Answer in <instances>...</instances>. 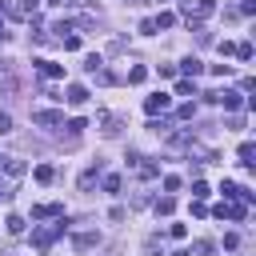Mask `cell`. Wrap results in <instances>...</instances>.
<instances>
[{
    "mask_svg": "<svg viewBox=\"0 0 256 256\" xmlns=\"http://www.w3.org/2000/svg\"><path fill=\"white\" fill-rule=\"evenodd\" d=\"M168 108H172V96H164V92H156V96H148V100H144V112H148L152 120H156L160 112H168Z\"/></svg>",
    "mask_w": 256,
    "mask_h": 256,
    "instance_id": "6da1fadb",
    "label": "cell"
},
{
    "mask_svg": "<svg viewBox=\"0 0 256 256\" xmlns=\"http://www.w3.org/2000/svg\"><path fill=\"white\" fill-rule=\"evenodd\" d=\"M32 124H40V128H56V124H64V112H56V108H40V112H32Z\"/></svg>",
    "mask_w": 256,
    "mask_h": 256,
    "instance_id": "7a4b0ae2",
    "label": "cell"
},
{
    "mask_svg": "<svg viewBox=\"0 0 256 256\" xmlns=\"http://www.w3.org/2000/svg\"><path fill=\"white\" fill-rule=\"evenodd\" d=\"M64 228H68L64 220H60V224H52V228H40V232H32V244H36V248H48V244H52V240H56Z\"/></svg>",
    "mask_w": 256,
    "mask_h": 256,
    "instance_id": "3957f363",
    "label": "cell"
},
{
    "mask_svg": "<svg viewBox=\"0 0 256 256\" xmlns=\"http://www.w3.org/2000/svg\"><path fill=\"white\" fill-rule=\"evenodd\" d=\"M212 216H220V220H224V216H228V220H244L248 212H244V204H216Z\"/></svg>",
    "mask_w": 256,
    "mask_h": 256,
    "instance_id": "277c9868",
    "label": "cell"
},
{
    "mask_svg": "<svg viewBox=\"0 0 256 256\" xmlns=\"http://www.w3.org/2000/svg\"><path fill=\"white\" fill-rule=\"evenodd\" d=\"M96 244H100V232H76V236H72V248H76V252H88V248H96Z\"/></svg>",
    "mask_w": 256,
    "mask_h": 256,
    "instance_id": "5b68a950",
    "label": "cell"
},
{
    "mask_svg": "<svg viewBox=\"0 0 256 256\" xmlns=\"http://www.w3.org/2000/svg\"><path fill=\"white\" fill-rule=\"evenodd\" d=\"M36 72H40L44 80H60V76H64V68H60L56 60H36Z\"/></svg>",
    "mask_w": 256,
    "mask_h": 256,
    "instance_id": "8992f818",
    "label": "cell"
},
{
    "mask_svg": "<svg viewBox=\"0 0 256 256\" xmlns=\"http://www.w3.org/2000/svg\"><path fill=\"white\" fill-rule=\"evenodd\" d=\"M64 100H68L72 108H80V104L88 100V88H84V84H68V92H64Z\"/></svg>",
    "mask_w": 256,
    "mask_h": 256,
    "instance_id": "52a82bcc",
    "label": "cell"
},
{
    "mask_svg": "<svg viewBox=\"0 0 256 256\" xmlns=\"http://www.w3.org/2000/svg\"><path fill=\"white\" fill-rule=\"evenodd\" d=\"M48 216H64V208L60 204H36L32 208V220H48Z\"/></svg>",
    "mask_w": 256,
    "mask_h": 256,
    "instance_id": "ba28073f",
    "label": "cell"
},
{
    "mask_svg": "<svg viewBox=\"0 0 256 256\" xmlns=\"http://www.w3.org/2000/svg\"><path fill=\"white\" fill-rule=\"evenodd\" d=\"M36 4H40V0H16V8H12V16H16V20H28V16L36 12Z\"/></svg>",
    "mask_w": 256,
    "mask_h": 256,
    "instance_id": "9c48e42d",
    "label": "cell"
},
{
    "mask_svg": "<svg viewBox=\"0 0 256 256\" xmlns=\"http://www.w3.org/2000/svg\"><path fill=\"white\" fill-rule=\"evenodd\" d=\"M180 72H184V76H200V72H204V64H200L196 56H184V60H180Z\"/></svg>",
    "mask_w": 256,
    "mask_h": 256,
    "instance_id": "30bf717a",
    "label": "cell"
},
{
    "mask_svg": "<svg viewBox=\"0 0 256 256\" xmlns=\"http://www.w3.org/2000/svg\"><path fill=\"white\" fill-rule=\"evenodd\" d=\"M236 156H240V164H252V156H256V144H252V140H244V144L236 148Z\"/></svg>",
    "mask_w": 256,
    "mask_h": 256,
    "instance_id": "8fae6325",
    "label": "cell"
},
{
    "mask_svg": "<svg viewBox=\"0 0 256 256\" xmlns=\"http://www.w3.org/2000/svg\"><path fill=\"white\" fill-rule=\"evenodd\" d=\"M32 176H36L40 184H48V180H52L56 172H52V164H36V172H32Z\"/></svg>",
    "mask_w": 256,
    "mask_h": 256,
    "instance_id": "7c38bea8",
    "label": "cell"
},
{
    "mask_svg": "<svg viewBox=\"0 0 256 256\" xmlns=\"http://www.w3.org/2000/svg\"><path fill=\"white\" fill-rule=\"evenodd\" d=\"M152 24H156V28H172L176 16H172V12H160V16H152Z\"/></svg>",
    "mask_w": 256,
    "mask_h": 256,
    "instance_id": "4fadbf2b",
    "label": "cell"
},
{
    "mask_svg": "<svg viewBox=\"0 0 256 256\" xmlns=\"http://www.w3.org/2000/svg\"><path fill=\"white\" fill-rule=\"evenodd\" d=\"M144 76H148V68H140V64H136V68L128 72V84H144Z\"/></svg>",
    "mask_w": 256,
    "mask_h": 256,
    "instance_id": "5bb4252c",
    "label": "cell"
},
{
    "mask_svg": "<svg viewBox=\"0 0 256 256\" xmlns=\"http://www.w3.org/2000/svg\"><path fill=\"white\" fill-rule=\"evenodd\" d=\"M176 96H196V84H192V80H180V84H176Z\"/></svg>",
    "mask_w": 256,
    "mask_h": 256,
    "instance_id": "9a60e30c",
    "label": "cell"
},
{
    "mask_svg": "<svg viewBox=\"0 0 256 256\" xmlns=\"http://www.w3.org/2000/svg\"><path fill=\"white\" fill-rule=\"evenodd\" d=\"M176 116H180V120H192V116H196V104H192V100H188V104H180V108H176Z\"/></svg>",
    "mask_w": 256,
    "mask_h": 256,
    "instance_id": "2e32d148",
    "label": "cell"
},
{
    "mask_svg": "<svg viewBox=\"0 0 256 256\" xmlns=\"http://www.w3.org/2000/svg\"><path fill=\"white\" fill-rule=\"evenodd\" d=\"M96 176H100V164H96V168H88V172L80 176V188H92V180H96Z\"/></svg>",
    "mask_w": 256,
    "mask_h": 256,
    "instance_id": "e0dca14e",
    "label": "cell"
},
{
    "mask_svg": "<svg viewBox=\"0 0 256 256\" xmlns=\"http://www.w3.org/2000/svg\"><path fill=\"white\" fill-rule=\"evenodd\" d=\"M176 204H172V196H164V200H156V216H168Z\"/></svg>",
    "mask_w": 256,
    "mask_h": 256,
    "instance_id": "ac0fdd59",
    "label": "cell"
},
{
    "mask_svg": "<svg viewBox=\"0 0 256 256\" xmlns=\"http://www.w3.org/2000/svg\"><path fill=\"white\" fill-rule=\"evenodd\" d=\"M4 224H8V232H12V236H20V232H24V220H20V216H8Z\"/></svg>",
    "mask_w": 256,
    "mask_h": 256,
    "instance_id": "d6986e66",
    "label": "cell"
},
{
    "mask_svg": "<svg viewBox=\"0 0 256 256\" xmlns=\"http://www.w3.org/2000/svg\"><path fill=\"white\" fill-rule=\"evenodd\" d=\"M220 192H224V200H232V196H240V184H232V180H224V188H220Z\"/></svg>",
    "mask_w": 256,
    "mask_h": 256,
    "instance_id": "ffe728a7",
    "label": "cell"
},
{
    "mask_svg": "<svg viewBox=\"0 0 256 256\" xmlns=\"http://www.w3.org/2000/svg\"><path fill=\"white\" fill-rule=\"evenodd\" d=\"M60 44H64L68 52H76V48H80V36H60Z\"/></svg>",
    "mask_w": 256,
    "mask_h": 256,
    "instance_id": "44dd1931",
    "label": "cell"
},
{
    "mask_svg": "<svg viewBox=\"0 0 256 256\" xmlns=\"http://www.w3.org/2000/svg\"><path fill=\"white\" fill-rule=\"evenodd\" d=\"M148 128H152V132H156V136H160V132H168V128H172V124H168V120H148Z\"/></svg>",
    "mask_w": 256,
    "mask_h": 256,
    "instance_id": "7402d4cb",
    "label": "cell"
},
{
    "mask_svg": "<svg viewBox=\"0 0 256 256\" xmlns=\"http://www.w3.org/2000/svg\"><path fill=\"white\" fill-rule=\"evenodd\" d=\"M192 196H196V200H204V196H208V184H204V180H196V184H192Z\"/></svg>",
    "mask_w": 256,
    "mask_h": 256,
    "instance_id": "603a6c76",
    "label": "cell"
},
{
    "mask_svg": "<svg viewBox=\"0 0 256 256\" xmlns=\"http://www.w3.org/2000/svg\"><path fill=\"white\" fill-rule=\"evenodd\" d=\"M120 188V176H104V192H116Z\"/></svg>",
    "mask_w": 256,
    "mask_h": 256,
    "instance_id": "cb8c5ba5",
    "label": "cell"
},
{
    "mask_svg": "<svg viewBox=\"0 0 256 256\" xmlns=\"http://www.w3.org/2000/svg\"><path fill=\"white\" fill-rule=\"evenodd\" d=\"M164 188L168 192H180V176H164Z\"/></svg>",
    "mask_w": 256,
    "mask_h": 256,
    "instance_id": "d4e9b609",
    "label": "cell"
},
{
    "mask_svg": "<svg viewBox=\"0 0 256 256\" xmlns=\"http://www.w3.org/2000/svg\"><path fill=\"white\" fill-rule=\"evenodd\" d=\"M8 128H12V116H8V112H0V132H8Z\"/></svg>",
    "mask_w": 256,
    "mask_h": 256,
    "instance_id": "484cf974",
    "label": "cell"
},
{
    "mask_svg": "<svg viewBox=\"0 0 256 256\" xmlns=\"http://www.w3.org/2000/svg\"><path fill=\"white\" fill-rule=\"evenodd\" d=\"M180 8H184V12H192V0H180Z\"/></svg>",
    "mask_w": 256,
    "mask_h": 256,
    "instance_id": "4316f807",
    "label": "cell"
},
{
    "mask_svg": "<svg viewBox=\"0 0 256 256\" xmlns=\"http://www.w3.org/2000/svg\"><path fill=\"white\" fill-rule=\"evenodd\" d=\"M172 256H192V252H188V248H180V252H172Z\"/></svg>",
    "mask_w": 256,
    "mask_h": 256,
    "instance_id": "83f0119b",
    "label": "cell"
},
{
    "mask_svg": "<svg viewBox=\"0 0 256 256\" xmlns=\"http://www.w3.org/2000/svg\"><path fill=\"white\" fill-rule=\"evenodd\" d=\"M0 12H8V0H0Z\"/></svg>",
    "mask_w": 256,
    "mask_h": 256,
    "instance_id": "f1b7e54d",
    "label": "cell"
},
{
    "mask_svg": "<svg viewBox=\"0 0 256 256\" xmlns=\"http://www.w3.org/2000/svg\"><path fill=\"white\" fill-rule=\"evenodd\" d=\"M4 196H8V192H4V188H0V200H4Z\"/></svg>",
    "mask_w": 256,
    "mask_h": 256,
    "instance_id": "f546056e",
    "label": "cell"
},
{
    "mask_svg": "<svg viewBox=\"0 0 256 256\" xmlns=\"http://www.w3.org/2000/svg\"><path fill=\"white\" fill-rule=\"evenodd\" d=\"M48 4H60V0H48Z\"/></svg>",
    "mask_w": 256,
    "mask_h": 256,
    "instance_id": "4dcf8cb0",
    "label": "cell"
}]
</instances>
